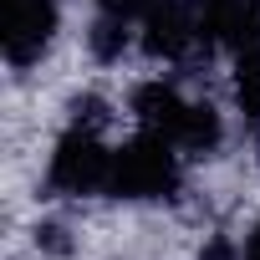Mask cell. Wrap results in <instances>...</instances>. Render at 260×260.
Segmentation results:
<instances>
[{
  "label": "cell",
  "mask_w": 260,
  "mask_h": 260,
  "mask_svg": "<svg viewBox=\"0 0 260 260\" xmlns=\"http://www.w3.org/2000/svg\"><path fill=\"white\" fill-rule=\"evenodd\" d=\"M179 189V153L169 138H133L112 153V174H107V194L112 199H169Z\"/></svg>",
  "instance_id": "6da1fadb"
},
{
  "label": "cell",
  "mask_w": 260,
  "mask_h": 260,
  "mask_svg": "<svg viewBox=\"0 0 260 260\" xmlns=\"http://www.w3.org/2000/svg\"><path fill=\"white\" fill-rule=\"evenodd\" d=\"M107 174H112V153L102 148L97 127H67L56 153H51V169H46V184L56 194H97L107 189Z\"/></svg>",
  "instance_id": "7a4b0ae2"
},
{
  "label": "cell",
  "mask_w": 260,
  "mask_h": 260,
  "mask_svg": "<svg viewBox=\"0 0 260 260\" xmlns=\"http://www.w3.org/2000/svg\"><path fill=\"white\" fill-rule=\"evenodd\" d=\"M56 0H0V46H6L11 67H31L41 61V51L56 36Z\"/></svg>",
  "instance_id": "3957f363"
},
{
  "label": "cell",
  "mask_w": 260,
  "mask_h": 260,
  "mask_svg": "<svg viewBox=\"0 0 260 260\" xmlns=\"http://www.w3.org/2000/svg\"><path fill=\"white\" fill-rule=\"evenodd\" d=\"M194 41H199V6H189V0H153L143 11V51L148 56L179 61Z\"/></svg>",
  "instance_id": "277c9868"
},
{
  "label": "cell",
  "mask_w": 260,
  "mask_h": 260,
  "mask_svg": "<svg viewBox=\"0 0 260 260\" xmlns=\"http://www.w3.org/2000/svg\"><path fill=\"white\" fill-rule=\"evenodd\" d=\"M199 6V36L224 41L240 51L260 46V0H194Z\"/></svg>",
  "instance_id": "5b68a950"
},
{
  "label": "cell",
  "mask_w": 260,
  "mask_h": 260,
  "mask_svg": "<svg viewBox=\"0 0 260 260\" xmlns=\"http://www.w3.org/2000/svg\"><path fill=\"white\" fill-rule=\"evenodd\" d=\"M189 107H194V102H184L179 87H169V82H143V87L133 92V112H138V122H143V133L169 138L174 148H179L184 122H189Z\"/></svg>",
  "instance_id": "8992f818"
},
{
  "label": "cell",
  "mask_w": 260,
  "mask_h": 260,
  "mask_svg": "<svg viewBox=\"0 0 260 260\" xmlns=\"http://www.w3.org/2000/svg\"><path fill=\"white\" fill-rule=\"evenodd\" d=\"M219 138H224L219 112H214L209 102H194V107H189V122H184V133H179V148L204 158V153H214V148H219Z\"/></svg>",
  "instance_id": "52a82bcc"
},
{
  "label": "cell",
  "mask_w": 260,
  "mask_h": 260,
  "mask_svg": "<svg viewBox=\"0 0 260 260\" xmlns=\"http://www.w3.org/2000/svg\"><path fill=\"white\" fill-rule=\"evenodd\" d=\"M235 102H240L245 122L260 133V46L240 51V61H235Z\"/></svg>",
  "instance_id": "ba28073f"
},
{
  "label": "cell",
  "mask_w": 260,
  "mask_h": 260,
  "mask_svg": "<svg viewBox=\"0 0 260 260\" xmlns=\"http://www.w3.org/2000/svg\"><path fill=\"white\" fill-rule=\"evenodd\" d=\"M122 51H127V21L102 16V21L92 26V56H97V61H117Z\"/></svg>",
  "instance_id": "9c48e42d"
},
{
  "label": "cell",
  "mask_w": 260,
  "mask_h": 260,
  "mask_svg": "<svg viewBox=\"0 0 260 260\" xmlns=\"http://www.w3.org/2000/svg\"><path fill=\"white\" fill-rule=\"evenodd\" d=\"M153 6V0H97V11L102 16H117V21H133V16H143Z\"/></svg>",
  "instance_id": "30bf717a"
},
{
  "label": "cell",
  "mask_w": 260,
  "mask_h": 260,
  "mask_svg": "<svg viewBox=\"0 0 260 260\" xmlns=\"http://www.w3.org/2000/svg\"><path fill=\"white\" fill-rule=\"evenodd\" d=\"M61 235H67L61 224H41V230H36V240H41L46 250H67V240H61Z\"/></svg>",
  "instance_id": "8fae6325"
},
{
  "label": "cell",
  "mask_w": 260,
  "mask_h": 260,
  "mask_svg": "<svg viewBox=\"0 0 260 260\" xmlns=\"http://www.w3.org/2000/svg\"><path fill=\"white\" fill-rule=\"evenodd\" d=\"M199 260H235V245H230V240H209Z\"/></svg>",
  "instance_id": "7c38bea8"
},
{
  "label": "cell",
  "mask_w": 260,
  "mask_h": 260,
  "mask_svg": "<svg viewBox=\"0 0 260 260\" xmlns=\"http://www.w3.org/2000/svg\"><path fill=\"white\" fill-rule=\"evenodd\" d=\"M245 260H260V224H255L250 240H245Z\"/></svg>",
  "instance_id": "4fadbf2b"
}]
</instances>
